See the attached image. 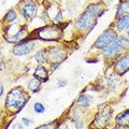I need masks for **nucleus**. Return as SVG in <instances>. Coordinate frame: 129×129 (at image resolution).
Segmentation results:
<instances>
[{
	"label": "nucleus",
	"mask_w": 129,
	"mask_h": 129,
	"mask_svg": "<svg viewBox=\"0 0 129 129\" xmlns=\"http://www.w3.org/2000/svg\"><path fill=\"white\" fill-rule=\"evenodd\" d=\"M29 96L21 87H15L11 89L6 98V108L12 112H18L27 103Z\"/></svg>",
	"instance_id": "1"
},
{
	"label": "nucleus",
	"mask_w": 129,
	"mask_h": 129,
	"mask_svg": "<svg viewBox=\"0 0 129 129\" xmlns=\"http://www.w3.org/2000/svg\"><path fill=\"white\" fill-rule=\"evenodd\" d=\"M127 48H129V39L126 37H117V39L102 48V54L108 58H114Z\"/></svg>",
	"instance_id": "2"
},
{
	"label": "nucleus",
	"mask_w": 129,
	"mask_h": 129,
	"mask_svg": "<svg viewBox=\"0 0 129 129\" xmlns=\"http://www.w3.org/2000/svg\"><path fill=\"white\" fill-rule=\"evenodd\" d=\"M96 16L92 15L90 12L85 11L75 19L74 27L78 30H89L96 24Z\"/></svg>",
	"instance_id": "3"
},
{
	"label": "nucleus",
	"mask_w": 129,
	"mask_h": 129,
	"mask_svg": "<svg viewBox=\"0 0 129 129\" xmlns=\"http://www.w3.org/2000/svg\"><path fill=\"white\" fill-rule=\"evenodd\" d=\"M117 32L114 29H107L104 30L101 35L98 37V39L96 40V42L92 45V48H100L102 50L103 47H106L108 44H110L111 42H113L115 39H117Z\"/></svg>",
	"instance_id": "4"
},
{
	"label": "nucleus",
	"mask_w": 129,
	"mask_h": 129,
	"mask_svg": "<svg viewBox=\"0 0 129 129\" xmlns=\"http://www.w3.org/2000/svg\"><path fill=\"white\" fill-rule=\"evenodd\" d=\"M112 115V110L109 107H104L98 112V114L96 115V117L92 122V126L97 129H103L107 126L109 120L111 118Z\"/></svg>",
	"instance_id": "5"
},
{
	"label": "nucleus",
	"mask_w": 129,
	"mask_h": 129,
	"mask_svg": "<svg viewBox=\"0 0 129 129\" xmlns=\"http://www.w3.org/2000/svg\"><path fill=\"white\" fill-rule=\"evenodd\" d=\"M36 46V42L34 40H29V41H23L19 42L18 44L13 47V54L15 56H25L30 54L32 50Z\"/></svg>",
	"instance_id": "6"
},
{
	"label": "nucleus",
	"mask_w": 129,
	"mask_h": 129,
	"mask_svg": "<svg viewBox=\"0 0 129 129\" xmlns=\"http://www.w3.org/2000/svg\"><path fill=\"white\" fill-rule=\"evenodd\" d=\"M114 69L117 74H124L129 71V53L120 56V57L116 60Z\"/></svg>",
	"instance_id": "7"
},
{
	"label": "nucleus",
	"mask_w": 129,
	"mask_h": 129,
	"mask_svg": "<svg viewBox=\"0 0 129 129\" xmlns=\"http://www.w3.org/2000/svg\"><path fill=\"white\" fill-rule=\"evenodd\" d=\"M38 11V7L35 2L28 1L22 8V14L26 19H31L32 17H35Z\"/></svg>",
	"instance_id": "8"
},
{
	"label": "nucleus",
	"mask_w": 129,
	"mask_h": 129,
	"mask_svg": "<svg viewBox=\"0 0 129 129\" xmlns=\"http://www.w3.org/2000/svg\"><path fill=\"white\" fill-rule=\"evenodd\" d=\"M48 56L53 61H60L64 58V50L62 47H52L48 51Z\"/></svg>",
	"instance_id": "9"
},
{
	"label": "nucleus",
	"mask_w": 129,
	"mask_h": 129,
	"mask_svg": "<svg viewBox=\"0 0 129 129\" xmlns=\"http://www.w3.org/2000/svg\"><path fill=\"white\" fill-rule=\"evenodd\" d=\"M115 123L118 127H129V110H125L116 116Z\"/></svg>",
	"instance_id": "10"
},
{
	"label": "nucleus",
	"mask_w": 129,
	"mask_h": 129,
	"mask_svg": "<svg viewBox=\"0 0 129 129\" xmlns=\"http://www.w3.org/2000/svg\"><path fill=\"white\" fill-rule=\"evenodd\" d=\"M127 28H129V15L119 16L116 22V29L118 31H126Z\"/></svg>",
	"instance_id": "11"
},
{
	"label": "nucleus",
	"mask_w": 129,
	"mask_h": 129,
	"mask_svg": "<svg viewBox=\"0 0 129 129\" xmlns=\"http://www.w3.org/2000/svg\"><path fill=\"white\" fill-rule=\"evenodd\" d=\"M86 11L90 12L92 15H95L96 17H98V16H100L104 12L103 5L102 3H91V5H89L87 7Z\"/></svg>",
	"instance_id": "12"
},
{
	"label": "nucleus",
	"mask_w": 129,
	"mask_h": 129,
	"mask_svg": "<svg viewBox=\"0 0 129 129\" xmlns=\"http://www.w3.org/2000/svg\"><path fill=\"white\" fill-rule=\"evenodd\" d=\"M124 15H129V0H122L118 5L117 12H116V17Z\"/></svg>",
	"instance_id": "13"
},
{
	"label": "nucleus",
	"mask_w": 129,
	"mask_h": 129,
	"mask_svg": "<svg viewBox=\"0 0 129 129\" xmlns=\"http://www.w3.org/2000/svg\"><path fill=\"white\" fill-rule=\"evenodd\" d=\"M35 78L38 79L40 82H46V81L48 80V74H47V71L46 69L44 68L43 66H39L37 67V69H36L35 71Z\"/></svg>",
	"instance_id": "14"
},
{
	"label": "nucleus",
	"mask_w": 129,
	"mask_h": 129,
	"mask_svg": "<svg viewBox=\"0 0 129 129\" xmlns=\"http://www.w3.org/2000/svg\"><path fill=\"white\" fill-rule=\"evenodd\" d=\"M91 101H92V98H91L90 96H88V95H82V96H80L79 98H78V100H76V103H78L80 107L87 108L91 103Z\"/></svg>",
	"instance_id": "15"
},
{
	"label": "nucleus",
	"mask_w": 129,
	"mask_h": 129,
	"mask_svg": "<svg viewBox=\"0 0 129 129\" xmlns=\"http://www.w3.org/2000/svg\"><path fill=\"white\" fill-rule=\"evenodd\" d=\"M26 34H27V30L24 28V29H21L18 32H16L15 35L12 36L11 38L8 39V41H9V42H19L26 36Z\"/></svg>",
	"instance_id": "16"
},
{
	"label": "nucleus",
	"mask_w": 129,
	"mask_h": 129,
	"mask_svg": "<svg viewBox=\"0 0 129 129\" xmlns=\"http://www.w3.org/2000/svg\"><path fill=\"white\" fill-rule=\"evenodd\" d=\"M41 83L42 82H40V81L38 79H36L34 78L32 80L29 81V83H28V88H29V90L31 91H38V89L40 88V86H41Z\"/></svg>",
	"instance_id": "17"
},
{
	"label": "nucleus",
	"mask_w": 129,
	"mask_h": 129,
	"mask_svg": "<svg viewBox=\"0 0 129 129\" xmlns=\"http://www.w3.org/2000/svg\"><path fill=\"white\" fill-rule=\"evenodd\" d=\"M35 58H36V60H37L39 63H44L47 60V55L45 53V51L41 50V51H38L37 53H36Z\"/></svg>",
	"instance_id": "18"
},
{
	"label": "nucleus",
	"mask_w": 129,
	"mask_h": 129,
	"mask_svg": "<svg viewBox=\"0 0 129 129\" xmlns=\"http://www.w3.org/2000/svg\"><path fill=\"white\" fill-rule=\"evenodd\" d=\"M16 17H17V14H16V12L14 10H10L6 14V16H5V18H3V19H5L6 22H8V23H12L13 21H15Z\"/></svg>",
	"instance_id": "19"
},
{
	"label": "nucleus",
	"mask_w": 129,
	"mask_h": 129,
	"mask_svg": "<svg viewBox=\"0 0 129 129\" xmlns=\"http://www.w3.org/2000/svg\"><path fill=\"white\" fill-rule=\"evenodd\" d=\"M34 110H35L36 113L42 114V113H44V111H45V108H44V106L41 102H36L34 104Z\"/></svg>",
	"instance_id": "20"
},
{
	"label": "nucleus",
	"mask_w": 129,
	"mask_h": 129,
	"mask_svg": "<svg viewBox=\"0 0 129 129\" xmlns=\"http://www.w3.org/2000/svg\"><path fill=\"white\" fill-rule=\"evenodd\" d=\"M47 30H48V35H50V34H56V32H57V30L54 29V28H51V27H48ZM43 39L50 40V36H47V32H46V36H45V37H43Z\"/></svg>",
	"instance_id": "21"
},
{
	"label": "nucleus",
	"mask_w": 129,
	"mask_h": 129,
	"mask_svg": "<svg viewBox=\"0 0 129 129\" xmlns=\"http://www.w3.org/2000/svg\"><path fill=\"white\" fill-rule=\"evenodd\" d=\"M62 21V14H61V12H59V13L57 14V16H55V18H54V23L55 24H58Z\"/></svg>",
	"instance_id": "22"
},
{
	"label": "nucleus",
	"mask_w": 129,
	"mask_h": 129,
	"mask_svg": "<svg viewBox=\"0 0 129 129\" xmlns=\"http://www.w3.org/2000/svg\"><path fill=\"white\" fill-rule=\"evenodd\" d=\"M22 124H23V125H25V126H30L31 120H30V119H28L27 117H22Z\"/></svg>",
	"instance_id": "23"
},
{
	"label": "nucleus",
	"mask_w": 129,
	"mask_h": 129,
	"mask_svg": "<svg viewBox=\"0 0 129 129\" xmlns=\"http://www.w3.org/2000/svg\"><path fill=\"white\" fill-rule=\"evenodd\" d=\"M13 129H26L25 127L23 126V124H19V123H14L13 126H12Z\"/></svg>",
	"instance_id": "24"
},
{
	"label": "nucleus",
	"mask_w": 129,
	"mask_h": 129,
	"mask_svg": "<svg viewBox=\"0 0 129 129\" xmlns=\"http://www.w3.org/2000/svg\"><path fill=\"white\" fill-rule=\"evenodd\" d=\"M66 85H67V82H66V81H63V80H60L59 82L57 83V87H59V88L64 87Z\"/></svg>",
	"instance_id": "25"
},
{
	"label": "nucleus",
	"mask_w": 129,
	"mask_h": 129,
	"mask_svg": "<svg viewBox=\"0 0 129 129\" xmlns=\"http://www.w3.org/2000/svg\"><path fill=\"white\" fill-rule=\"evenodd\" d=\"M51 128H52L51 124H44V125H42V126H40V127L36 128V129H51Z\"/></svg>",
	"instance_id": "26"
},
{
	"label": "nucleus",
	"mask_w": 129,
	"mask_h": 129,
	"mask_svg": "<svg viewBox=\"0 0 129 129\" xmlns=\"http://www.w3.org/2000/svg\"><path fill=\"white\" fill-rule=\"evenodd\" d=\"M2 92H3V85H2L1 83H0V97H1Z\"/></svg>",
	"instance_id": "27"
},
{
	"label": "nucleus",
	"mask_w": 129,
	"mask_h": 129,
	"mask_svg": "<svg viewBox=\"0 0 129 129\" xmlns=\"http://www.w3.org/2000/svg\"><path fill=\"white\" fill-rule=\"evenodd\" d=\"M125 32H126V35H127V37L129 38V28H127V29H126V31H125Z\"/></svg>",
	"instance_id": "28"
},
{
	"label": "nucleus",
	"mask_w": 129,
	"mask_h": 129,
	"mask_svg": "<svg viewBox=\"0 0 129 129\" xmlns=\"http://www.w3.org/2000/svg\"><path fill=\"white\" fill-rule=\"evenodd\" d=\"M110 1H113V0H110Z\"/></svg>",
	"instance_id": "29"
}]
</instances>
